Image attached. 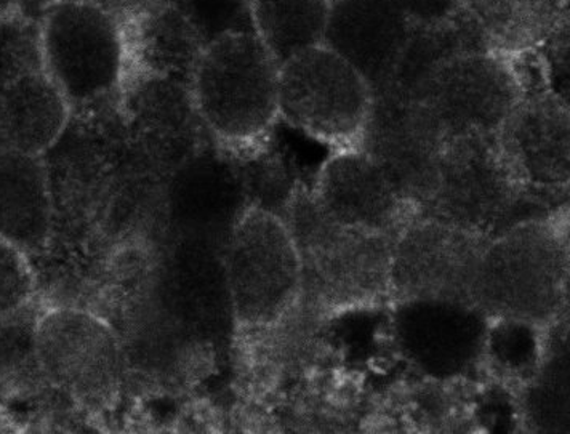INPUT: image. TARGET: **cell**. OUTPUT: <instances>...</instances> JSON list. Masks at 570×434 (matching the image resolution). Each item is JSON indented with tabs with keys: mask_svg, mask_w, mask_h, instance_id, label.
<instances>
[{
	"mask_svg": "<svg viewBox=\"0 0 570 434\" xmlns=\"http://www.w3.org/2000/svg\"><path fill=\"white\" fill-rule=\"evenodd\" d=\"M279 67L254 31L204 43L188 87L204 132L228 155L257 152L279 122Z\"/></svg>",
	"mask_w": 570,
	"mask_h": 434,
	"instance_id": "obj_1",
	"label": "cell"
},
{
	"mask_svg": "<svg viewBox=\"0 0 570 434\" xmlns=\"http://www.w3.org/2000/svg\"><path fill=\"white\" fill-rule=\"evenodd\" d=\"M568 235L551 215L489 237L478 265L473 303L489 320L548 326L568 298Z\"/></svg>",
	"mask_w": 570,
	"mask_h": 434,
	"instance_id": "obj_2",
	"label": "cell"
},
{
	"mask_svg": "<svg viewBox=\"0 0 570 434\" xmlns=\"http://www.w3.org/2000/svg\"><path fill=\"white\" fill-rule=\"evenodd\" d=\"M46 75L72 116L104 111L124 93L131 71L126 20L100 0H49L39 14Z\"/></svg>",
	"mask_w": 570,
	"mask_h": 434,
	"instance_id": "obj_3",
	"label": "cell"
},
{
	"mask_svg": "<svg viewBox=\"0 0 570 434\" xmlns=\"http://www.w3.org/2000/svg\"><path fill=\"white\" fill-rule=\"evenodd\" d=\"M287 224L303 269V295L328 313L371 308L391 297L393 239L340 224L317 209L309 193L291 203Z\"/></svg>",
	"mask_w": 570,
	"mask_h": 434,
	"instance_id": "obj_4",
	"label": "cell"
},
{
	"mask_svg": "<svg viewBox=\"0 0 570 434\" xmlns=\"http://www.w3.org/2000/svg\"><path fill=\"white\" fill-rule=\"evenodd\" d=\"M223 269L237 329H273L303 297L302 258L279 214L250 203L223 244Z\"/></svg>",
	"mask_w": 570,
	"mask_h": 434,
	"instance_id": "obj_5",
	"label": "cell"
},
{
	"mask_svg": "<svg viewBox=\"0 0 570 434\" xmlns=\"http://www.w3.org/2000/svg\"><path fill=\"white\" fill-rule=\"evenodd\" d=\"M495 135L444 141L436 191L420 214L485 237L548 217L508 167Z\"/></svg>",
	"mask_w": 570,
	"mask_h": 434,
	"instance_id": "obj_6",
	"label": "cell"
},
{
	"mask_svg": "<svg viewBox=\"0 0 570 434\" xmlns=\"http://www.w3.org/2000/svg\"><path fill=\"white\" fill-rule=\"evenodd\" d=\"M374 101L368 80L323 42L281 63V119L335 151L361 148Z\"/></svg>",
	"mask_w": 570,
	"mask_h": 434,
	"instance_id": "obj_7",
	"label": "cell"
},
{
	"mask_svg": "<svg viewBox=\"0 0 570 434\" xmlns=\"http://www.w3.org/2000/svg\"><path fill=\"white\" fill-rule=\"evenodd\" d=\"M36 353L47 385L79 406L104 411L122 392L126 349L115 327L97 313L78 306H42Z\"/></svg>",
	"mask_w": 570,
	"mask_h": 434,
	"instance_id": "obj_8",
	"label": "cell"
},
{
	"mask_svg": "<svg viewBox=\"0 0 570 434\" xmlns=\"http://www.w3.org/2000/svg\"><path fill=\"white\" fill-rule=\"evenodd\" d=\"M524 95L513 60L473 47L431 69L412 101L448 141L495 135Z\"/></svg>",
	"mask_w": 570,
	"mask_h": 434,
	"instance_id": "obj_9",
	"label": "cell"
},
{
	"mask_svg": "<svg viewBox=\"0 0 570 434\" xmlns=\"http://www.w3.org/2000/svg\"><path fill=\"white\" fill-rule=\"evenodd\" d=\"M489 237L416 214L394 236L391 297L473 303L474 279Z\"/></svg>",
	"mask_w": 570,
	"mask_h": 434,
	"instance_id": "obj_10",
	"label": "cell"
},
{
	"mask_svg": "<svg viewBox=\"0 0 570 434\" xmlns=\"http://www.w3.org/2000/svg\"><path fill=\"white\" fill-rule=\"evenodd\" d=\"M508 167L529 196L551 206L568 196L570 119L564 98L525 93L495 135Z\"/></svg>",
	"mask_w": 570,
	"mask_h": 434,
	"instance_id": "obj_11",
	"label": "cell"
},
{
	"mask_svg": "<svg viewBox=\"0 0 570 434\" xmlns=\"http://www.w3.org/2000/svg\"><path fill=\"white\" fill-rule=\"evenodd\" d=\"M360 149L419 214L433 198L444 138L416 101L375 95Z\"/></svg>",
	"mask_w": 570,
	"mask_h": 434,
	"instance_id": "obj_12",
	"label": "cell"
},
{
	"mask_svg": "<svg viewBox=\"0 0 570 434\" xmlns=\"http://www.w3.org/2000/svg\"><path fill=\"white\" fill-rule=\"evenodd\" d=\"M393 324L405 359L440 381L470 372L489 342L488 316L468 303L397 302Z\"/></svg>",
	"mask_w": 570,
	"mask_h": 434,
	"instance_id": "obj_13",
	"label": "cell"
},
{
	"mask_svg": "<svg viewBox=\"0 0 570 434\" xmlns=\"http://www.w3.org/2000/svg\"><path fill=\"white\" fill-rule=\"evenodd\" d=\"M313 203L340 224L397 235L419 214L363 149H342L317 171Z\"/></svg>",
	"mask_w": 570,
	"mask_h": 434,
	"instance_id": "obj_14",
	"label": "cell"
},
{
	"mask_svg": "<svg viewBox=\"0 0 570 434\" xmlns=\"http://www.w3.org/2000/svg\"><path fill=\"white\" fill-rule=\"evenodd\" d=\"M412 31L397 0H331L323 43L350 61L376 93L389 82Z\"/></svg>",
	"mask_w": 570,
	"mask_h": 434,
	"instance_id": "obj_15",
	"label": "cell"
},
{
	"mask_svg": "<svg viewBox=\"0 0 570 434\" xmlns=\"http://www.w3.org/2000/svg\"><path fill=\"white\" fill-rule=\"evenodd\" d=\"M71 120V106L46 71L0 80V151L46 156Z\"/></svg>",
	"mask_w": 570,
	"mask_h": 434,
	"instance_id": "obj_16",
	"label": "cell"
},
{
	"mask_svg": "<svg viewBox=\"0 0 570 434\" xmlns=\"http://www.w3.org/2000/svg\"><path fill=\"white\" fill-rule=\"evenodd\" d=\"M55 206L43 156L0 151V237L29 257L50 249Z\"/></svg>",
	"mask_w": 570,
	"mask_h": 434,
	"instance_id": "obj_17",
	"label": "cell"
},
{
	"mask_svg": "<svg viewBox=\"0 0 570 434\" xmlns=\"http://www.w3.org/2000/svg\"><path fill=\"white\" fill-rule=\"evenodd\" d=\"M568 0H462L460 20L482 49L513 60L557 36Z\"/></svg>",
	"mask_w": 570,
	"mask_h": 434,
	"instance_id": "obj_18",
	"label": "cell"
},
{
	"mask_svg": "<svg viewBox=\"0 0 570 434\" xmlns=\"http://www.w3.org/2000/svg\"><path fill=\"white\" fill-rule=\"evenodd\" d=\"M233 158L225 151H197L170 174V195L180 206H195L200 239L210 243L218 237L225 244L234 221L250 204Z\"/></svg>",
	"mask_w": 570,
	"mask_h": 434,
	"instance_id": "obj_19",
	"label": "cell"
},
{
	"mask_svg": "<svg viewBox=\"0 0 570 434\" xmlns=\"http://www.w3.org/2000/svg\"><path fill=\"white\" fill-rule=\"evenodd\" d=\"M131 68L189 80L204 47L191 21L171 0H159L126 20Z\"/></svg>",
	"mask_w": 570,
	"mask_h": 434,
	"instance_id": "obj_20",
	"label": "cell"
},
{
	"mask_svg": "<svg viewBox=\"0 0 570 434\" xmlns=\"http://www.w3.org/2000/svg\"><path fill=\"white\" fill-rule=\"evenodd\" d=\"M331 0H250L252 31L279 63L323 42Z\"/></svg>",
	"mask_w": 570,
	"mask_h": 434,
	"instance_id": "obj_21",
	"label": "cell"
},
{
	"mask_svg": "<svg viewBox=\"0 0 570 434\" xmlns=\"http://www.w3.org/2000/svg\"><path fill=\"white\" fill-rule=\"evenodd\" d=\"M39 298L0 315V396H14L47 385L36 353Z\"/></svg>",
	"mask_w": 570,
	"mask_h": 434,
	"instance_id": "obj_22",
	"label": "cell"
},
{
	"mask_svg": "<svg viewBox=\"0 0 570 434\" xmlns=\"http://www.w3.org/2000/svg\"><path fill=\"white\" fill-rule=\"evenodd\" d=\"M43 71L39 18L9 14L0 20V80Z\"/></svg>",
	"mask_w": 570,
	"mask_h": 434,
	"instance_id": "obj_23",
	"label": "cell"
},
{
	"mask_svg": "<svg viewBox=\"0 0 570 434\" xmlns=\"http://www.w3.org/2000/svg\"><path fill=\"white\" fill-rule=\"evenodd\" d=\"M204 40L233 31H252L250 0H171Z\"/></svg>",
	"mask_w": 570,
	"mask_h": 434,
	"instance_id": "obj_24",
	"label": "cell"
},
{
	"mask_svg": "<svg viewBox=\"0 0 570 434\" xmlns=\"http://www.w3.org/2000/svg\"><path fill=\"white\" fill-rule=\"evenodd\" d=\"M39 277L32 258L0 237V315L38 298Z\"/></svg>",
	"mask_w": 570,
	"mask_h": 434,
	"instance_id": "obj_25",
	"label": "cell"
},
{
	"mask_svg": "<svg viewBox=\"0 0 570 434\" xmlns=\"http://www.w3.org/2000/svg\"><path fill=\"white\" fill-rule=\"evenodd\" d=\"M414 27H433L459 17L462 0H397Z\"/></svg>",
	"mask_w": 570,
	"mask_h": 434,
	"instance_id": "obj_26",
	"label": "cell"
},
{
	"mask_svg": "<svg viewBox=\"0 0 570 434\" xmlns=\"http://www.w3.org/2000/svg\"><path fill=\"white\" fill-rule=\"evenodd\" d=\"M100 2L115 10L124 20H130L131 17L142 12V10L148 9V7L159 2V0H100Z\"/></svg>",
	"mask_w": 570,
	"mask_h": 434,
	"instance_id": "obj_27",
	"label": "cell"
}]
</instances>
